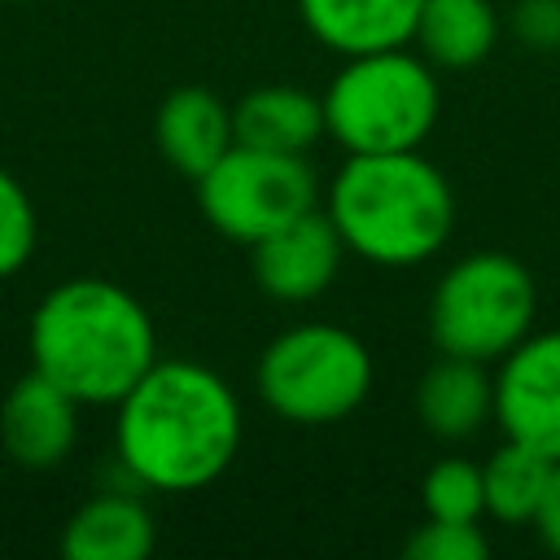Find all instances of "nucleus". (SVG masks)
I'll list each match as a JSON object with an SVG mask.
<instances>
[{
	"mask_svg": "<svg viewBox=\"0 0 560 560\" xmlns=\"http://www.w3.org/2000/svg\"><path fill=\"white\" fill-rule=\"evenodd\" d=\"M114 407L118 464L136 486L166 494L219 481L245 438L232 385L192 359H158Z\"/></svg>",
	"mask_w": 560,
	"mask_h": 560,
	"instance_id": "f257e3e1",
	"label": "nucleus"
},
{
	"mask_svg": "<svg viewBox=\"0 0 560 560\" xmlns=\"http://www.w3.org/2000/svg\"><path fill=\"white\" fill-rule=\"evenodd\" d=\"M158 363V332L136 293L101 276L52 284L31 315V368L83 407H114Z\"/></svg>",
	"mask_w": 560,
	"mask_h": 560,
	"instance_id": "f03ea898",
	"label": "nucleus"
},
{
	"mask_svg": "<svg viewBox=\"0 0 560 560\" xmlns=\"http://www.w3.org/2000/svg\"><path fill=\"white\" fill-rule=\"evenodd\" d=\"M324 210L346 249L376 267H416L455 232V192L420 149L346 153Z\"/></svg>",
	"mask_w": 560,
	"mask_h": 560,
	"instance_id": "7ed1b4c3",
	"label": "nucleus"
},
{
	"mask_svg": "<svg viewBox=\"0 0 560 560\" xmlns=\"http://www.w3.org/2000/svg\"><path fill=\"white\" fill-rule=\"evenodd\" d=\"M438 74L411 44L354 52L324 88V131L346 153L420 149L438 122Z\"/></svg>",
	"mask_w": 560,
	"mask_h": 560,
	"instance_id": "20e7f679",
	"label": "nucleus"
},
{
	"mask_svg": "<svg viewBox=\"0 0 560 560\" xmlns=\"http://www.w3.org/2000/svg\"><path fill=\"white\" fill-rule=\"evenodd\" d=\"M534 276L503 249H481L442 271L429 298V337L438 354L499 363L534 332Z\"/></svg>",
	"mask_w": 560,
	"mask_h": 560,
	"instance_id": "39448f33",
	"label": "nucleus"
},
{
	"mask_svg": "<svg viewBox=\"0 0 560 560\" xmlns=\"http://www.w3.org/2000/svg\"><path fill=\"white\" fill-rule=\"evenodd\" d=\"M258 398L289 424H337L372 389V354L341 324H293L258 359Z\"/></svg>",
	"mask_w": 560,
	"mask_h": 560,
	"instance_id": "423d86ee",
	"label": "nucleus"
},
{
	"mask_svg": "<svg viewBox=\"0 0 560 560\" xmlns=\"http://www.w3.org/2000/svg\"><path fill=\"white\" fill-rule=\"evenodd\" d=\"M192 184L206 223L236 245H254L280 223L315 210V175L306 166V153L232 144Z\"/></svg>",
	"mask_w": 560,
	"mask_h": 560,
	"instance_id": "0eeeda50",
	"label": "nucleus"
},
{
	"mask_svg": "<svg viewBox=\"0 0 560 560\" xmlns=\"http://www.w3.org/2000/svg\"><path fill=\"white\" fill-rule=\"evenodd\" d=\"M494 420L503 438L560 464V328L529 332L499 359Z\"/></svg>",
	"mask_w": 560,
	"mask_h": 560,
	"instance_id": "6e6552de",
	"label": "nucleus"
},
{
	"mask_svg": "<svg viewBox=\"0 0 560 560\" xmlns=\"http://www.w3.org/2000/svg\"><path fill=\"white\" fill-rule=\"evenodd\" d=\"M341 254H346V241L332 228L328 210H306V214L280 223L276 232H267L262 241H254L249 267L267 298L311 302L337 280Z\"/></svg>",
	"mask_w": 560,
	"mask_h": 560,
	"instance_id": "1a4fd4ad",
	"label": "nucleus"
},
{
	"mask_svg": "<svg viewBox=\"0 0 560 560\" xmlns=\"http://www.w3.org/2000/svg\"><path fill=\"white\" fill-rule=\"evenodd\" d=\"M79 398H70L44 372H26L0 398V446L18 468H57L79 438Z\"/></svg>",
	"mask_w": 560,
	"mask_h": 560,
	"instance_id": "9d476101",
	"label": "nucleus"
},
{
	"mask_svg": "<svg viewBox=\"0 0 560 560\" xmlns=\"http://www.w3.org/2000/svg\"><path fill=\"white\" fill-rule=\"evenodd\" d=\"M158 153L188 179H201L232 144V105L210 88H175L153 118Z\"/></svg>",
	"mask_w": 560,
	"mask_h": 560,
	"instance_id": "9b49d317",
	"label": "nucleus"
},
{
	"mask_svg": "<svg viewBox=\"0 0 560 560\" xmlns=\"http://www.w3.org/2000/svg\"><path fill=\"white\" fill-rule=\"evenodd\" d=\"M420 9L424 0H298L302 26L341 57L411 44Z\"/></svg>",
	"mask_w": 560,
	"mask_h": 560,
	"instance_id": "f8f14e48",
	"label": "nucleus"
},
{
	"mask_svg": "<svg viewBox=\"0 0 560 560\" xmlns=\"http://www.w3.org/2000/svg\"><path fill=\"white\" fill-rule=\"evenodd\" d=\"M490 363L438 354V363L416 385V416L442 442H464L494 420V376Z\"/></svg>",
	"mask_w": 560,
	"mask_h": 560,
	"instance_id": "ddd939ff",
	"label": "nucleus"
},
{
	"mask_svg": "<svg viewBox=\"0 0 560 560\" xmlns=\"http://www.w3.org/2000/svg\"><path fill=\"white\" fill-rule=\"evenodd\" d=\"M158 542L153 512L122 490L92 494L61 529L66 560H144Z\"/></svg>",
	"mask_w": 560,
	"mask_h": 560,
	"instance_id": "4468645a",
	"label": "nucleus"
},
{
	"mask_svg": "<svg viewBox=\"0 0 560 560\" xmlns=\"http://www.w3.org/2000/svg\"><path fill=\"white\" fill-rule=\"evenodd\" d=\"M232 131H236V144L306 153L319 136H328L324 131V96L293 88V83L254 88L232 105Z\"/></svg>",
	"mask_w": 560,
	"mask_h": 560,
	"instance_id": "2eb2a0df",
	"label": "nucleus"
},
{
	"mask_svg": "<svg viewBox=\"0 0 560 560\" xmlns=\"http://www.w3.org/2000/svg\"><path fill=\"white\" fill-rule=\"evenodd\" d=\"M499 18L490 0H424L411 44L433 70H472L490 57Z\"/></svg>",
	"mask_w": 560,
	"mask_h": 560,
	"instance_id": "dca6fc26",
	"label": "nucleus"
},
{
	"mask_svg": "<svg viewBox=\"0 0 560 560\" xmlns=\"http://www.w3.org/2000/svg\"><path fill=\"white\" fill-rule=\"evenodd\" d=\"M556 459L538 455L525 442L503 438V446L481 464V486H486V516L503 525H534V512L542 503V490L551 481Z\"/></svg>",
	"mask_w": 560,
	"mask_h": 560,
	"instance_id": "f3484780",
	"label": "nucleus"
},
{
	"mask_svg": "<svg viewBox=\"0 0 560 560\" xmlns=\"http://www.w3.org/2000/svg\"><path fill=\"white\" fill-rule=\"evenodd\" d=\"M420 503L429 516L442 521H481L486 516V486H481V464L446 455L420 477Z\"/></svg>",
	"mask_w": 560,
	"mask_h": 560,
	"instance_id": "a211bd4d",
	"label": "nucleus"
},
{
	"mask_svg": "<svg viewBox=\"0 0 560 560\" xmlns=\"http://www.w3.org/2000/svg\"><path fill=\"white\" fill-rule=\"evenodd\" d=\"M35 236H39L35 206H31L26 188L18 184V175H9L0 166V280L31 262Z\"/></svg>",
	"mask_w": 560,
	"mask_h": 560,
	"instance_id": "6ab92c4d",
	"label": "nucleus"
},
{
	"mask_svg": "<svg viewBox=\"0 0 560 560\" xmlns=\"http://www.w3.org/2000/svg\"><path fill=\"white\" fill-rule=\"evenodd\" d=\"M407 560H486L490 556V538L481 529V521H442L429 516L424 525L411 529V538L402 542Z\"/></svg>",
	"mask_w": 560,
	"mask_h": 560,
	"instance_id": "aec40b11",
	"label": "nucleus"
},
{
	"mask_svg": "<svg viewBox=\"0 0 560 560\" xmlns=\"http://www.w3.org/2000/svg\"><path fill=\"white\" fill-rule=\"evenodd\" d=\"M512 35L529 48H560V0H516L512 9Z\"/></svg>",
	"mask_w": 560,
	"mask_h": 560,
	"instance_id": "412c9836",
	"label": "nucleus"
},
{
	"mask_svg": "<svg viewBox=\"0 0 560 560\" xmlns=\"http://www.w3.org/2000/svg\"><path fill=\"white\" fill-rule=\"evenodd\" d=\"M534 529H538L542 547L560 556V464L551 468V481H547L542 503H538V512H534Z\"/></svg>",
	"mask_w": 560,
	"mask_h": 560,
	"instance_id": "4be33fe9",
	"label": "nucleus"
}]
</instances>
